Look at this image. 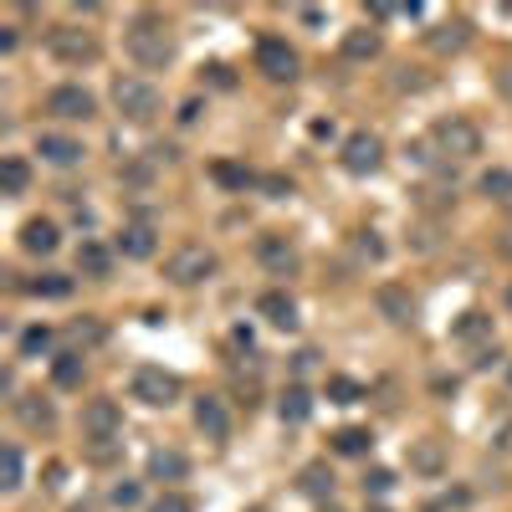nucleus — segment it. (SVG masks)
Segmentation results:
<instances>
[{"label": "nucleus", "mask_w": 512, "mask_h": 512, "mask_svg": "<svg viewBox=\"0 0 512 512\" xmlns=\"http://www.w3.org/2000/svg\"><path fill=\"white\" fill-rule=\"evenodd\" d=\"M154 512H195V507H190V497H164Z\"/></svg>", "instance_id": "e433bc0d"}, {"label": "nucleus", "mask_w": 512, "mask_h": 512, "mask_svg": "<svg viewBox=\"0 0 512 512\" xmlns=\"http://www.w3.org/2000/svg\"><path fill=\"white\" fill-rule=\"evenodd\" d=\"M0 487H6V492L21 487V451H16V446L0 451Z\"/></svg>", "instance_id": "bb28decb"}, {"label": "nucleus", "mask_w": 512, "mask_h": 512, "mask_svg": "<svg viewBox=\"0 0 512 512\" xmlns=\"http://www.w3.org/2000/svg\"><path fill=\"white\" fill-rule=\"evenodd\" d=\"M47 113H57V118H93V93H82V88H52Z\"/></svg>", "instance_id": "9b49d317"}, {"label": "nucleus", "mask_w": 512, "mask_h": 512, "mask_svg": "<svg viewBox=\"0 0 512 512\" xmlns=\"http://www.w3.org/2000/svg\"><path fill=\"white\" fill-rule=\"evenodd\" d=\"M52 52H57L62 62H93V57H98V41L82 36V31H72V26H57V31H52Z\"/></svg>", "instance_id": "1a4fd4ad"}, {"label": "nucleus", "mask_w": 512, "mask_h": 512, "mask_svg": "<svg viewBox=\"0 0 512 512\" xmlns=\"http://www.w3.org/2000/svg\"><path fill=\"white\" fill-rule=\"evenodd\" d=\"M128 52H134L144 67H164L169 57H175V41H169L164 21H154V16H139L134 26H128Z\"/></svg>", "instance_id": "f257e3e1"}, {"label": "nucleus", "mask_w": 512, "mask_h": 512, "mask_svg": "<svg viewBox=\"0 0 512 512\" xmlns=\"http://www.w3.org/2000/svg\"><path fill=\"white\" fill-rule=\"evenodd\" d=\"M149 477L180 482V477H185V456H180V451H154V456H149Z\"/></svg>", "instance_id": "6ab92c4d"}, {"label": "nucleus", "mask_w": 512, "mask_h": 512, "mask_svg": "<svg viewBox=\"0 0 512 512\" xmlns=\"http://www.w3.org/2000/svg\"><path fill=\"white\" fill-rule=\"evenodd\" d=\"M379 308H384V313H395V323H410V313H415V308H410V297L395 292V287H384V292H379Z\"/></svg>", "instance_id": "cd10ccee"}, {"label": "nucleus", "mask_w": 512, "mask_h": 512, "mask_svg": "<svg viewBox=\"0 0 512 512\" xmlns=\"http://www.w3.org/2000/svg\"><path fill=\"white\" fill-rule=\"evenodd\" d=\"M262 262H267L272 272H292L297 256H292V246H282L277 236H262Z\"/></svg>", "instance_id": "4be33fe9"}, {"label": "nucleus", "mask_w": 512, "mask_h": 512, "mask_svg": "<svg viewBox=\"0 0 512 512\" xmlns=\"http://www.w3.org/2000/svg\"><path fill=\"white\" fill-rule=\"evenodd\" d=\"M216 180H221V185H246V169H236V164H216Z\"/></svg>", "instance_id": "c9c22d12"}, {"label": "nucleus", "mask_w": 512, "mask_h": 512, "mask_svg": "<svg viewBox=\"0 0 512 512\" xmlns=\"http://www.w3.org/2000/svg\"><path fill=\"white\" fill-rule=\"evenodd\" d=\"M164 272L175 277L180 287H195V282H205L210 272H216V256H210L205 246H180V251L164 262Z\"/></svg>", "instance_id": "39448f33"}, {"label": "nucleus", "mask_w": 512, "mask_h": 512, "mask_svg": "<svg viewBox=\"0 0 512 512\" xmlns=\"http://www.w3.org/2000/svg\"><path fill=\"white\" fill-rule=\"evenodd\" d=\"M482 190H487L492 200H507V195H512V175H507V169H487V175H482Z\"/></svg>", "instance_id": "2f4dec72"}, {"label": "nucleus", "mask_w": 512, "mask_h": 512, "mask_svg": "<svg viewBox=\"0 0 512 512\" xmlns=\"http://www.w3.org/2000/svg\"><path fill=\"white\" fill-rule=\"evenodd\" d=\"M26 292H31V297H67V292H72V277H57V272L31 277V282H26Z\"/></svg>", "instance_id": "b1692460"}, {"label": "nucleus", "mask_w": 512, "mask_h": 512, "mask_svg": "<svg viewBox=\"0 0 512 512\" xmlns=\"http://www.w3.org/2000/svg\"><path fill=\"white\" fill-rule=\"evenodd\" d=\"M16 415H21V420H26V425H31V431H47V425H52V420H57V415H52V405H47V400H16Z\"/></svg>", "instance_id": "5701e85b"}, {"label": "nucleus", "mask_w": 512, "mask_h": 512, "mask_svg": "<svg viewBox=\"0 0 512 512\" xmlns=\"http://www.w3.org/2000/svg\"><path fill=\"white\" fill-rule=\"evenodd\" d=\"M390 487H395V477L384 472V466H374V472L364 477V492H390Z\"/></svg>", "instance_id": "72a5a7b5"}, {"label": "nucleus", "mask_w": 512, "mask_h": 512, "mask_svg": "<svg viewBox=\"0 0 512 512\" xmlns=\"http://www.w3.org/2000/svg\"><path fill=\"white\" fill-rule=\"evenodd\" d=\"M82 436L98 441V446L118 441L123 436V410L113 400H88V410H82Z\"/></svg>", "instance_id": "20e7f679"}, {"label": "nucleus", "mask_w": 512, "mask_h": 512, "mask_svg": "<svg viewBox=\"0 0 512 512\" xmlns=\"http://www.w3.org/2000/svg\"><path fill=\"white\" fill-rule=\"evenodd\" d=\"M77 267L88 272V277H108L113 256H108V246H98V241H82V251H77Z\"/></svg>", "instance_id": "a211bd4d"}, {"label": "nucleus", "mask_w": 512, "mask_h": 512, "mask_svg": "<svg viewBox=\"0 0 512 512\" xmlns=\"http://www.w3.org/2000/svg\"><path fill=\"white\" fill-rule=\"evenodd\" d=\"M195 425H200L210 441H226V436H231V415H226V405H221L216 395L195 400Z\"/></svg>", "instance_id": "9d476101"}, {"label": "nucleus", "mask_w": 512, "mask_h": 512, "mask_svg": "<svg viewBox=\"0 0 512 512\" xmlns=\"http://www.w3.org/2000/svg\"><path fill=\"white\" fill-rule=\"evenodd\" d=\"M16 41H21L16 26H0V52H16Z\"/></svg>", "instance_id": "58836bf2"}, {"label": "nucleus", "mask_w": 512, "mask_h": 512, "mask_svg": "<svg viewBox=\"0 0 512 512\" xmlns=\"http://www.w3.org/2000/svg\"><path fill=\"white\" fill-rule=\"evenodd\" d=\"M77 512H82V507H77Z\"/></svg>", "instance_id": "79ce46f5"}, {"label": "nucleus", "mask_w": 512, "mask_h": 512, "mask_svg": "<svg viewBox=\"0 0 512 512\" xmlns=\"http://www.w3.org/2000/svg\"><path fill=\"white\" fill-rule=\"evenodd\" d=\"M502 88H507V93H512V72H502Z\"/></svg>", "instance_id": "ea45409f"}, {"label": "nucleus", "mask_w": 512, "mask_h": 512, "mask_svg": "<svg viewBox=\"0 0 512 512\" xmlns=\"http://www.w3.org/2000/svg\"><path fill=\"white\" fill-rule=\"evenodd\" d=\"M57 241H62V236H57L52 221H26V231H21V246H26L31 256H52Z\"/></svg>", "instance_id": "2eb2a0df"}, {"label": "nucleus", "mask_w": 512, "mask_h": 512, "mask_svg": "<svg viewBox=\"0 0 512 512\" xmlns=\"http://www.w3.org/2000/svg\"><path fill=\"white\" fill-rule=\"evenodd\" d=\"M118 251L134 256V262H144V256H154V226L149 221H128L118 231Z\"/></svg>", "instance_id": "f8f14e48"}, {"label": "nucleus", "mask_w": 512, "mask_h": 512, "mask_svg": "<svg viewBox=\"0 0 512 512\" xmlns=\"http://www.w3.org/2000/svg\"><path fill=\"white\" fill-rule=\"evenodd\" d=\"M113 507H139V482H118L113 487Z\"/></svg>", "instance_id": "473e14b6"}, {"label": "nucleus", "mask_w": 512, "mask_h": 512, "mask_svg": "<svg viewBox=\"0 0 512 512\" xmlns=\"http://www.w3.org/2000/svg\"><path fill=\"white\" fill-rule=\"evenodd\" d=\"M374 52H379V36H374L369 26L344 36V57H349V62H364V57H374Z\"/></svg>", "instance_id": "412c9836"}, {"label": "nucleus", "mask_w": 512, "mask_h": 512, "mask_svg": "<svg viewBox=\"0 0 512 512\" xmlns=\"http://www.w3.org/2000/svg\"><path fill=\"white\" fill-rule=\"evenodd\" d=\"M308 415H313V395L303 390V384H292V390L282 395V420L287 425H303Z\"/></svg>", "instance_id": "f3484780"}, {"label": "nucleus", "mask_w": 512, "mask_h": 512, "mask_svg": "<svg viewBox=\"0 0 512 512\" xmlns=\"http://www.w3.org/2000/svg\"><path fill=\"white\" fill-rule=\"evenodd\" d=\"M47 349H52V328H26V333H21V354H26V359L47 354Z\"/></svg>", "instance_id": "c85d7f7f"}, {"label": "nucleus", "mask_w": 512, "mask_h": 512, "mask_svg": "<svg viewBox=\"0 0 512 512\" xmlns=\"http://www.w3.org/2000/svg\"><path fill=\"white\" fill-rule=\"evenodd\" d=\"M487 333H492V318H487V313H477V308H472V313H461L456 338H466V344H472V338H487Z\"/></svg>", "instance_id": "393cba45"}, {"label": "nucleus", "mask_w": 512, "mask_h": 512, "mask_svg": "<svg viewBox=\"0 0 512 512\" xmlns=\"http://www.w3.org/2000/svg\"><path fill=\"white\" fill-rule=\"evenodd\" d=\"M113 103H118L123 118H134V123H149L159 113V93H154V82H144V77H118L113 82Z\"/></svg>", "instance_id": "f03ea898"}, {"label": "nucleus", "mask_w": 512, "mask_h": 512, "mask_svg": "<svg viewBox=\"0 0 512 512\" xmlns=\"http://www.w3.org/2000/svg\"><path fill=\"white\" fill-rule=\"evenodd\" d=\"M210 82H216V88H231L236 77H231V67H221V62H216V67H210Z\"/></svg>", "instance_id": "4c0bfd02"}, {"label": "nucleus", "mask_w": 512, "mask_h": 512, "mask_svg": "<svg viewBox=\"0 0 512 512\" xmlns=\"http://www.w3.org/2000/svg\"><path fill=\"white\" fill-rule=\"evenodd\" d=\"M379 159H384V144L374 134H349V144H344V169L349 175H374Z\"/></svg>", "instance_id": "6e6552de"}, {"label": "nucleus", "mask_w": 512, "mask_h": 512, "mask_svg": "<svg viewBox=\"0 0 512 512\" xmlns=\"http://www.w3.org/2000/svg\"><path fill=\"white\" fill-rule=\"evenodd\" d=\"M36 154L47 159V164H62V169H67V164L82 159V144L67 139V134H41V139H36Z\"/></svg>", "instance_id": "ddd939ff"}, {"label": "nucleus", "mask_w": 512, "mask_h": 512, "mask_svg": "<svg viewBox=\"0 0 512 512\" xmlns=\"http://www.w3.org/2000/svg\"><path fill=\"white\" fill-rule=\"evenodd\" d=\"M26 185H31L26 159H0V190H6V195H21Z\"/></svg>", "instance_id": "aec40b11"}, {"label": "nucleus", "mask_w": 512, "mask_h": 512, "mask_svg": "<svg viewBox=\"0 0 512 512\" xmlns=\"http://www.w3.org/2000/svg\"><path fill=\"white\" fill-rule=\"evenodd\" d=\"M134 400H144V405H154V410H169V405L180 400V379L169 374V369L144 364V369L134 374Z\"/></svg>", "instance_id": "7ed1b4c3"}, {"label": "nucleus", "mask_w": 512, "mask_h": 512, "mask_svg": "<svg viewBox=\"0 0 512 512\" xmlns=\"http://www.w3.org/2000/svg\"><path fill=\"white\" fill-rule=\"evenodd\" d=\"M303 492H308V497H328V492H333L328 466H308V472H303Z\"/></svg>", "instance_id": "c756f323"}, {"label": "nucleus", "mask_w": 512, "mask_h": 512, "mask_svg": "<svg viewBox=\"0 0 512 512\" xmlns=\"http://www.w3.org/2000/svg\"><path fill=\"white\" fill-rule=\"evenodd\" d=\"M256 313H262L272 328H292L297 323V303L287 292H262V303H256Z\"/></svg>", "instance_id": "4468645a"}, {"label": "nucleus", "mask_w": 512, "mask_h": 512, "mask_svg": "<svg viewBox=\"0 0 512 512\" xmlns=\"http://www.w3.org/2000/svg\"><path fill=\"white\" fill-rule=\"evenodd\" d=\"M359 395H364V390H359L354 379H344V374H333V379H328V400H338V405H354Z\"/></svg>", "instance_id": "7c9ffc66"}, {"label": "nucleus", "mask_w": 512, "mask_h": 512, "mask_svg": "<svg viewBox=\"0 0 512 512\" xmlns=\"http://www.w3.org/2000/svg\"><path fill=\"white\" fill-rule=\"evenodd\" d=\"M256 512H267V507H256Z\"/></svg>", "instance_id": "a19ab883"}, {"label": "nucleus", "mask_w": 512, "mask_h": 512, "mask_svg": "<svg viewBox=\"0 0 512 512\" xmlns=\"http://www.w3.org/2000/svg\"><path fill=\"white\" fill-rule=\"evenodd\" d=\"M52 379L62 384V390H72V384H82V354H62L52 364Z\"/></svg>", "instance_id": "a878e982"}, {"label": "nucleus", "mask_w": 512, "mask_h": 512, "mask_svg": "<svg viewBox=\"0 0 512 512\" xmlns=\"http://www.w3.org/2000/svg\"><path fill=\"white\" fill-rule=\"evenodd\" d=\"M436 144H441L446 154L466 159V154L482 149V134H477V123H466V118H441V123H436Z\"/></svg>", "instance_id": "0eeeda50"}, {"label": "nucleus", "mask_w": 512, "mask_h": 512, "mask_svg": "<svg viewBox=\"0 0 512 512\" xmlns=\"http://www.w3.org/2000/svg\"><path fill=\"white\" fill-rule=\"evenodd\" d=\"M415 466H420V472H436V466H441V451H436V446H420V451H415Z\"/></svg>", "instance_id": "f704fd0d"}, {"label": "nucleus", "mask_w": 512, "mask_h": 512, "mask_svg": "<svg viewBox=\"0 0 512 512\" xmlns=\"http://www.w3.org/2000/svg\"><path fill=\"white\" fill-rule=\"evenodd\" d=\"M256 72H267L272 82H292L297 77V52L287 47V41H277V36L256 41Z\"/></svg>", "instance_id": "423d86ee"}, {"label": "nucleus", "mask_w": 512, "mask_h": 512, "mask_svg": "<svg viewBox=\"0 0 512 512\" xmlns=\"http://www.w3.org/2000/svg\"><path fill=\"white\" fill-rule=\"evenodd\" d=\"M369 446H374V436L364 431V425H344V431L333 436V451L338 456H369Z\"/></svg>", "instance_id": "dca6fc26"}]
</instances>
